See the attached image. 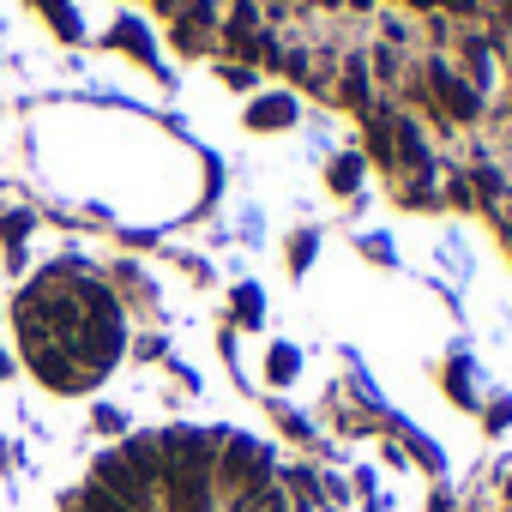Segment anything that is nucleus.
Returning <instances> with one entry per match:
<instances>
[{
	"label": "nucleus",
	"mask_w": 512,
	"mask_h": 512,
	"mask_svg": "<svg viewBox=\"0 0 512 512\" xmlns=\"http://www.w3.org/2000/svg\"><path fill=\"white\" fill-rule=\"evenodd\" d=\"M7 344L19 374L55 410H79L121 380L133 320L103 266H91L85 253H61L7 296Z\"/></svg>",
	"instance_id": "nucleus-2"
},
{
	"label": "nucleus",
	"mask_w": 512,
	"mask_h": 512,
	"mask_svg": "<svg viewBox=\"0 0 512 512\" xmlns=\"http://www.w3.org/2000/svg\"><path fill=\"white\" fill-rule=\"evenodd\" d=\"M49 512H332L278 434L247 416L175 410L91 440Z\"/></svg>",
	"instance_id": "nucleus-1"
}]
</instances>
